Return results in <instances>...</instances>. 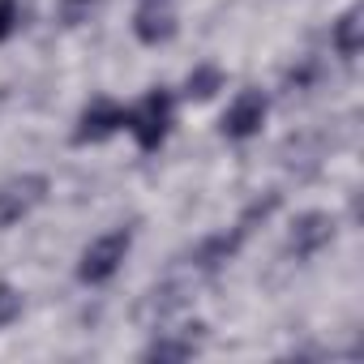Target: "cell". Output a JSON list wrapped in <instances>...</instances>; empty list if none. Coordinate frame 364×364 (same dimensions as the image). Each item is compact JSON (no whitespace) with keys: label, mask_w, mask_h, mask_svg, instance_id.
<instances>
[{"label":"cell","mask_w":364,"mask_h":364,"mask_svg":"<svg viewBox=\"0 0 364 364\" xmlns=\"http://www.w3.org/2000/svg\"><path fill=\"white\" fill-rule=\"evenodd\" d=\"M124 120H129V107L120 99L95 95V99L82 103V112L73 120V146H103L124 129Z\"/></svg>","instance_id":"4"},{"label":"cell","mask_w":364,"mask_h":364,"mask_svg":"<svg viewBox=\"0 0 364 364\" xmlns=\"http://www.w3.org/2000/svg\"><path fill=\"white\" fill-rule=\"evenodd\" d=\"M206 326H180V330H159L146 347H141V360H159V364H167V360H189V355H198L202 351V343H206V334H202Z\"/></svg>","instance_id":"8"},{"label":"cell","mask_w":364,"mask_h":364,"mask_svg":"<svg viewBox=\"0 0 364 364\" xmlns=\"http://www.w3.org/2000/svg\"><path fill=\"white\" fill-rule=\"evenodd\" d=\"M360 26H364V22H360V9H355V5H351V9H343V14H338V22L330 26V48H334V52H338V60H347V65L360 56Z\"/></svg>","instance_id":"9"},{"label":"cell","mask_w":364,"mask_h":364,"mask_svg":"<svg viewBox=\"0 0 364 364\" xmlns=\"http://www.w3.org/2000/svg\"><path fill=\"white\" fill-rule=\"evenodd\" d=\"M129 249H133V228H124V223L112 228V232H103V236H95V240L82 249V257H77V283H82V287H103V283H112V279L120 274Z\"/></svg>","instance_id":"2"},{"label":"cell","mask_w":364,"mask_h":364,"mask_svg":"<svg viewBox=\"0 0 364 364\" xmlns=\"http://www.w3.org/2000/svg\"><path fill=\"white\" fill-rule=\"evenodd\" d=\"M223 82H228V73L219 69V65H193L189 69V77H185V99H193V103H206V99H215L219 90H223Z\"/></svg>","instance_id":"10"},{"label":"cell","mask_w":364,"mask_h":364,"mask_svg":"<svg viewBox=\"0 0 364 364\" xmlns=\"http://www.w3.org/2000/svg\"><path fill=\"white\" fill-rule=\"evenodd\" d=\"M22 26V5L18 0H0V43H9Z\"/></svg>","instance_id":"13"},{"label":"cell","mask_w":364,"mask_h":364,"mask_svg":"<svg viewBox=\"0 0 364 364\" xmlns=\"http://www.w3.org/2000/svg\"><path fill=\"white\" fill-rule=\"evenodd\" d=\"M180 31V18H176V5L171 0H137V14H133V39L141 48H163L171 43Z\"/></svg>","instance_id":"7"},{"label":"cell","mask_w":364,"mask_h":364,"mask_svg":"<svg viewBox=\"0 0 364 364\" xmlns=\"http://www.w3.org/2000/svg\"><path fill=\"white\" fill-rule=\"evenodd\" d=\"M99 5H103V0H56V18L73 31V26H86Z\"/></svg>","instance_id":"11"},{"label":"cell","mask_w":364,"mask_h":364,"mask_svg":"<svg viewBox=\"0 0 364 364\" xmlns=\"http://www.w3.org/2000/svg\"><path fill=\"white\" fill-rule=\"evenodd\" d=\"M22 317V291L14 283H0V330Z\"/></svg>","instance_id":"12"},{"label":"cell","mask_w":364,"mask_h":364,"mask_svg":"<svg viewBox=\"0 0 364 364\" xmlns=\"http://www.w3.org/2000/svg\"><path fill=\"white\" fill-rule=\"evenodd\" d=\"M266 116H270V99H266V90L245 86V90L228 103V112H223V120H219V133H223L228 141H249V137L262 133Z\"/></svg>","instance_id":"5"},{"label":"cell","mask_w":364,"mask_h":364,"mask_svg":"<svg viewBox=\"0 0 364 364\" xmlns=\"http://www.w3.org/2000/svg\"><path fill=\"white\" fill-rule=\"evenodd\" d=\"M334 236H338L334 215H326V210H304V215H296L291 228H287V253H291L296 262H309V257H317L326 245H334Z\"/></svg>","instance_id":"6"},{"label":"cell","mask_w":364,"mask_h":364,"mask_svg":"<svg viewBox=\"0 0 364 364\" xmlns=\"http://www.w3.org/2000/svg\"><path fill=\"white\" fill-rule=\"evenodd\" d=\"M48 189H52V180L43 171H22V176L0 180V232H9L22 219H31L48 202Z\"/></svg>","instance_id":"3"},{"label":"cell","mask_w":364,"mask_h":364,"mask_svg":"<svg viewBox=\"0 0 364 364\" xmlns=\"http://www.w3.org/2000/svg\"><path fill=\"white\" fill-rule=\"evenodd\" d=\"M171 124H176V95L167 86H150L129 107V120H124V129L133 133L137 150H146V154L163 150V141L171 137Z\"/></svg>","instance_id":"1"}]
</instances>
